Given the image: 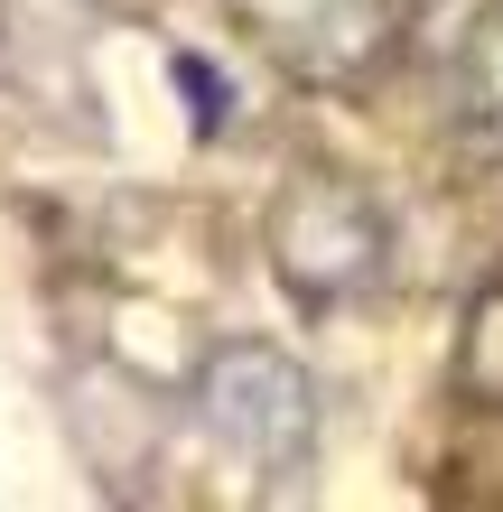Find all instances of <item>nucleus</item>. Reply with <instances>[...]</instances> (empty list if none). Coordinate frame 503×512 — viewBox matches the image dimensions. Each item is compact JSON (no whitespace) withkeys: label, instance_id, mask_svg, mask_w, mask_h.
<instances>
[{"label":"nucleus","instance_id":"nucleus-1","mask_svg":"<svg viewBox=\"0 0 503 512\" xmlns=\"http://www.w3.org/2000/svg\"><path fill=\"white\" fill-rule=\"evenodd\" d=\"M205 419L224 447H243L252 466H289L308 447V373L271 345H224L205 364Z\"/></svg>","mask_w":503,"mask_h":512}]
</instances>
